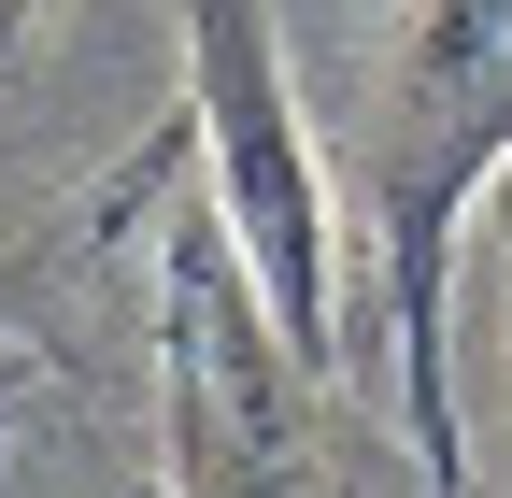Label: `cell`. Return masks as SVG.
I'll use <instances>...</instances> for the list:
<instances>
[{
    "instance_id": "1",
    "label": "cell",
    "mask_w": 512,
    "mask_h": 498,
    "mask_svg": "<svg viewBox=\"0 0 512 498\" xmlns=\"http://www.w3.org/2000/svg\"><path fill=\"white\" fill-rule=\"evenodd\" d=\"M512 157V0H413L399 57H384V100H370V157H356V200L384 242V328H399V427L427 484L456 498V370H441V285H456V214L470 185Z\"/></svg>"
},
{
    "instance_id": "2",
    "label": "cell",
    "mask_w": 512,
    "mask_h": 498,
    "mask_svg": "<svg viewBox=\"0 0 512 498\" xmlns=\"http://www.w3.org/2000/svg\"><path fill=\"white\" fill-rule=\"evenodd\" d=\"M157 370H171V498H313V356L285 342L228 200L171 214L157 257Z\"/></svg>"
},
{
    "instance_id": "3",
    "label": "cell",
    "mask_w": 512,
    "mask_h": 498,
    "mask_svg": "<svg viewBox=\"0 0 512 498\" xmlns=\"http://www.w3.org/2000/svg\"><path fill=\"white\" fill-rule=\"evenodd\" d=\"M185 57H200V143H214V200L242 228L256 285H271L285 342L328 370L342 314H328V171H313V129L285 100V43L271 0H185Z\"/></svg>"
},
{
    "instance_id": "4",
    "label": "cell",
    "mask_w": 512,
    "mask_h": 498,
    "mask_svg": "<svg viewBox=\"0 0 512 498\" xmlns=\"http://www.w3.org/2000/svg\"><path fill=\"white\" fill-rule=\"evenodd\" d=\"M15 29H29V0H0V57H15Z\"/></svg>"
}]
</instances>
